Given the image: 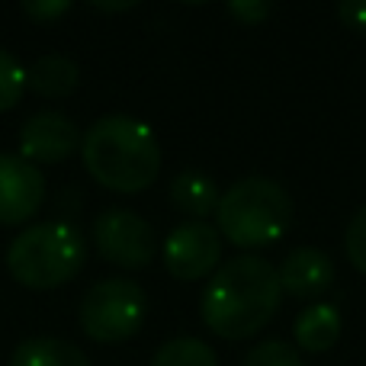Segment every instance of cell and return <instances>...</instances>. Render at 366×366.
<instances>
[{"mask_svg": "<svg viewBox=\"0 0 366 366\" xmlns=\"http://www.w3.org/2000/svg\"><path fill=\"white\" fill-rule=\"evenodd\" d=\"M68 6L71 4H64V0H29V4H23V13L36 23H51L55 16L68 13Z\"/></svg>", "mask_w": 366, "mask_h": 366, "instance_id": "cell-20", "label": "cell"}, {"mask_svg": "<svg viewBox=\"0 0 366 366\" xmlns=\"http://www.w3.org/2000/svg\"><path fill=\"white\" fill-rule=\"evenodd\" d=\"M280 286L299 299L322 296L335 283V260L322 247H292L280 264Z\"/></svg>", "mask_w": 366, "mask_h": 366, "instance_id": "cell-10", "label": "cell"}, {"mask_svg": "<svg viewBox=\"0 0 366 366\" xmlns=\"http://www.w3.org/2000/svg\"><path fill=\"white\" fill-rule=\"evenodd\" d=\"M10 366H90V360L77 344L42 335L16 344V350L10 354Z\"/></svg>", "mask_w": 366, "mask_h": 366, "instance_id": "cell-14", "label": "cell"}, {"mask_svg": "<svg viewBox=\"0 0 366 366\" xmlns=\"http://www.w3.org/2000/svg\"><path fill=\"white\" fill-rule=\"evenodd\" d=\"M97 251L116 267L142 270L154 260L158 238H154L152 222H145L132 209H107L94 222Z\"/></svg>", "mask_w": 366, "mask_h": 366, "instance_id": "cell-6", "label": "cell"}, {"mask_svg": "<svg viewBox=\"0 0 366 366\" xmlns=\"http://www.w3.org/2000/svg\"><path fill=\"white\" fill-rule=\"evenodd\" d=\"M341 312L331 302H315L309 309H302L296 315V325H292V337L302 350L309 354H322V350H331L341 337Z\"/></svg>", "mask_w": 366, "mask_h": 366, "instance_id": "cell-11", "label": "cell"}, {"mask_svg": "<svg viewBox=\"0 0 366 366\" xmlns=\"http://www.w3.org/2000/svg\"><path fill=\"white\" fill-rule=\"evenodd\" d=\"M23 87H26L23 64H19L6 49H0V113L16 107L19 97H23Z\"/></svg>", "mask_w": 366, "mask_h": 366, "instance_id": "cell-16", "label": "cell"}, {"mask_svg": "<svg viewBox=\"0 0 366 366\" xmlns=\"http://www.w3.org/2000/svg\"><path fill=\"white\" fill-rule=\"evenodd\" d=\"M148 296L135 280L113 277L94 283L81 299V328L100 344H122L145 325Z\"/></svg>", "mask_w": 366, "mask_h": 366, "instance_id": "cell-5", "label": "cell"}, {"mask_svg": "<svg viewBox=\"0 0 366 366\" xmlns=\"http://www.w3.org/2000/svg\"><path fill=\"white\" fill-rule=\"evenodd\" d=\"M215 225L234 247L273 244L292 225V196L270 177H241L219 196Z\"/></svg>", "mask_w": 366, "mask_h": 366, "instance_id": "cell-3", "label": "cell"}, {"mask_svg": "<svg viewBox=\"0 0 366 366\" xmlns=\"http://www.w3.org/2000/svg\"><path fill=\"white\" fill-rule=\"evenodd\" d=\"M87 244L68 222H42L19 232L6 247V270L26 290H58L81 273Z\"/></svg>", "mask_w": 366, "mask_h": 366, "instance_id": "cell-4", "label": "cell"}, {"mask_svg": "<svg viewBox=\"0 0 366 366\" xmlns=\"http://www.w3.org/2000/svg\"><path fill=\"white\" fill-rule=\"evenodd\" d=\"M337 16H341L344 26L366 36V0H344V4H337Z\"/></svg>", "mask_w": 366, "mask_h": 366, "instance_id": "cell-21", "label": "cell"}, {"mask_svg": "<svg viewBox=\"0 0 366 366\" xmlns=\"http://www.w3.org/2000/svg\"><path fill=\"white\" fill-rule=\"evenodd\" d=\"M87 174L113 193H142L161 174V145L154 132L132 116H100L81 139Z\"/></svg>", "mask_w": 366, "mask_h": 366, "instance_id": "cell-2", "label": "cell"}, {"mask_svg": "<svg viewBox=\"0 0 366 366\" xmlns=\"http://www.w3.org/2000/svg\"><path fill=\"white\" fill-rule=\"evenodd\" d=\"M45 177L19 154H0V225H23L42 209Z\"/></svg>", "mask_w": 366, "mask_h": 366, "instance_id": "cell-9", "label": "cell"}, {"mask_svg": "<svg viewBox=\"0 0 366 366\" xmlns=\"http://www.w3.org/2000/svg\"><path fill=\"white\" fill-rule=\"evenodd\" d=\"M222 234L209 222H180L164 238V267L174 280L193 283L219 270Z\"/></svg>", "mask_w": 366, "mask_h": 366, "instance_id": "cell-7", "label": "cell"}, {"mask_svg": "<svg viewBox=\"0 0 366 366\" xmlns=\"http://www.w3.org/2000/svg\"><path fill=\"white\" fill-rule=\"evenodd\" d=\"M97 10H132L135 4H94Z\"/></svg>", "mask_w": 366, "mask_h": 366, "instance_id": "cell-22", "label": "cell"}, {"mask_svg": "<svg viewBox=\"0 0 366 366\" xmlns=\"http://www.w3.org/2000/svg\"><path fill=\"white\" fill-rule=\"evenodd\" d=\"M152 366H219V357L199 337H174L158 347Z\"/></svg>", "mask_w": 366, "mask_h": 366, "instance_id": "cell-15", "label": "cell"}, {"mask_svg": "<svg viewBox=\"0 0 366 366\" xmlns=\"http://www.w3.org/2000/svg\"><path fill=\"white\" fill-rule=\"evenodd\" d=\"M219 196L215 180L202 171H180L171 180V202L189 215V222H206V215H212L219 206Z\"/></svg>", "mask_w": 366, "mask_h": 366, "instance_id": "cell-12", "label": "cell"}, {"mask_svg": "<svg viewBox=\"0 0 366 366\" xmlns=\"http://www.w3.org/2000/svg\"><path fill=\"white\" fill-rule=\"evenodd\" d=\"M241 366H302V357L286 341H260L244 354Z\"/></svg>", "mask_w": 366, "mask_h": 366, "instance_id": "cell-17", "label": "cell"}, {"mask_svg": "<svg viewBox=\"0 0 366 366\" xmlns=\"http://www.w3.org/2000/svg\"><path fill=\"white\" fill-rule=\"evenodd\" d=\"M81 145V132L71 116L58 109L32 113L19 129V158L29 164H61Z\"/></svg>", "mask_w": 366, "mask_h": 366, "instance_id": "cell-8", "label": "cell"}, {"mask_svg": "<svg viewBox=\"0 0 366 366\" xmlns=\"http://www.w3.org/2000/svg\"><path fill=\"white\" fill-rule=\"evenodd\" d=\"M228 10H232V16H238L241 23L257 26L260 19H267L273 13V4H264V0H232Z\"/></svg>", "mask_w": 366, "mask_h": 366, "instance_id": "cell-19", "label": "cell"}, {"mask_svg": "<svg viewBox=\"0 0 366 366\" xmlns=\"http://www.w3.org/2000/svg\"><path fill=\"white\" fill-rule=\"evenodd\" d=\"M283 302L277 267L257 254H238V257L219 264L212 280L206 283L199 299V315L212 335L225 341L254 337L267 328Z\"/></svg>", "mask_w": 366, "mask_h": 366, "instance_id": "cell-1", "label": "cell"}, {"mask_svg": "<svg viewBox=\"0 0 366 366\" xmlns=\"http://www.w3.org/2000/svg\"><path fill=\"white\" fill-rule=\"evenodd\" d=\"M81 81V71H77L74 58L68 55H42L26 68V87L36 90L39 97H51V100H61Z\"/></svg>", "mask_w": 366, "mask_h": 366, "instance_id": "cell-13", "label": "cell"}, {"mask_svg": "<svg viewBox=\"0 0 366 366\" xmlns=\"http://www.w3.org/2000/svg\"><path fill=\"white\" fill-rule=\"evenodd\" d=\"M344 254L354 264V270H360L366 277V206H360L354 212V219L347 222L344 232Z\"/></svg>", "mask_w": 366, "mask_h": 366, "instance_id": "cell-18", "label": "cell"}]
</instances>
